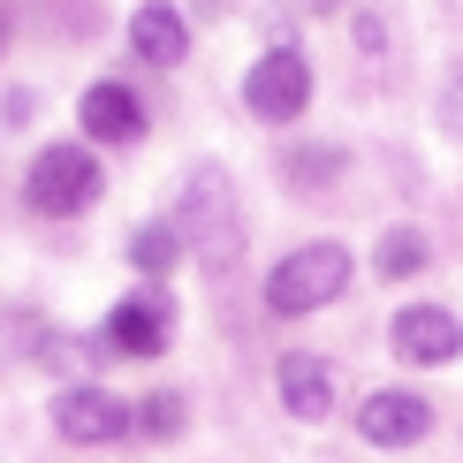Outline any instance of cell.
I'll return each instance as SVG.
<instances>
[{
  "instance_id": "1",
  "label": "cell",
  "mask_w": 463,
  "mask_h": 463,
  "mask_svg": "<svg viewBox=\"0 0 463 463\" xmlns=\"http://www.w3.org/2000/svg\"><path fill=\"white\" fill-rule=\"evenodd\" d=\"M342 288H350V250L342 243H304L266 274V312L304 319V312H319V304H335Z\"/></svg>"
},
{
  "instance_id": "2",
  "label": "cell",
  "mask_w": 463,
  "mask_h": 463,
  "mask_svg": "<svg viewBox=\"0 0 463 463\" xmlns=\"http://www.w3.org/2000/svg\"><path fill=\"white\" fill-rule=\"evenodd\" d=\"M99 160H91L84 145H46L31 160V175H24V205L31 213H46V221H69V213H84L91 198H99Z\"/></svg>"
},
{
  "instance_id": "3",
  "label": "cell",
  "mask_w": 463,
  "mask_h": 463,
  "mask_svg": "<svg viewBox=\"0 0 463 463\" xmlns=\"http://www.w3.org/2000/svg\"><path fill=\"white\" fill-rule=\"evenodd\" d=\"M183 236L205 250V266H228L236 259V243H243V228H236V198H228V175L221 167H198L183 190Z\"/></svg>"
},
{
  "instance_id": "4",
  "label": "cell",
  "mask_w": 463,
  "mask_h": 463,
  "mask_svg": "<svg viewBox=\"0 0 463 463\" xmlns=\"http://www.w3.org/2000/svg\"><path fill=\"white\" fill-rule=\"evenodd\" d=\"M243 107L259 114V122H297V114L312 107V61H304L297 46L259 53L250 76H243Z\"/></svg>"
},
{
  "instance_id": "5",
  "label": "cell",
  "mask_w": 463,
  "mask_h": 463,
  "mask_svg": "<svg viewBox=\"0 0 463 463\" xmlns=\"http://www.w3.org/2000/svg\"><path fill=\"white\" fill-rule=\"evenodd\" d=\"M53 433L76 440V449H107V440L129 433V402L107 388H61L53 395Z\"/></svg>"
},
{
  "instance_id": "6",
  "label": "cell",
  "mask_w": 463,
  "mask_h": 463,
  "mask_svg": "<svg viewBox=\"0 0 463 463\" xmlns=\"http://www.w3.org/2000/svg\"><path fill=\"white\" fill-rule=\"evenodd\" d=\"M167 326H175L167 297H160V288H137V297H122V304L107 312L99 342H107L114 357H160V350H167Z\"/></svg>"
},
{
  "instance_id": "7",
  "label": "cell",
  "mask_w": 463,
  "mask_h": 463,
  "mask_svg": "<svg viewBox=\"0 0 463 463\" xmlns=\"http://www.w3.org/2000/svg\"><path fill=\"white\" fill-rule=\"evenodd\" d=\"M357 433L373 440V449H411V440L433 433V402L411 395V388H380L357 402Z\"/></svg>"
},
{
  "instance_id": "8",
  "label": "cell",
  "mask_w": 463,
  "mask_h": 463,
  "mask_svg": "<svg viewBox=\"0 0 463 463\" xmlns=\"http://www.w3.org/2000/svg\"><path fill=\"white\" fill-rule=\"evenodd\" d=\"M395 357L402 364H456L463 357L456 312H440V304H402L395 312Z\"/></svg>"
},
{
  "instance_id": "9",
  "label": "cell",
  "mask_w": 463,
  "mask_h": 463,
  "mask_svg": "<svg viewBox=\"0 0 463 463\" xmlns=\"http://www.w3.org/2000/svg\"><path fill=\"white\" fill-rule=\"evenodd\" d=\"M274 388L288 402V418H304V426L335 411V373H326V357H312V350H288L281 373H274Z\"/></svg>"
},
{
  "instance_id": "10",
  "label": "cell",
  "mask_w": 463,
  "mask_h": 463,
  "mask_svg": "<svg viewBox=\"0 0 463 463\" xmlns=\"http://www.w3.org/2000/svg\"><path fill=\"white\" fill-rule=\"evenodd\" d=\"M84 137H99V145L145 137V107H137V91H129V84H91V91H84Z\"/></svg>"
},
{
  "instance_id": "11",
  "label": "cell",
  "mask_w": 463,
  "mask_h": 463,
  "mask_svg": "<svg viewBox=\"0 0 463 463\" xmlns=\"http://www.w3.org/2000/svg\"><path fill=\"white\" fill-rule=\"evenodd\" d=\"M129 46H137L145 61L175 69L183 53H190V31H183V15L167 8V0H137V15H129Z\"/></svg>"
},
{
  "instance_id": "12",
  "label": "cell",
  "mask_w": 463,
  "mask_h": 463,
  "mask_svg": "<svg viewBox=\"0 0 463 463\" xmlns=\"http://www.w3.org/2000/svg\"><path fill=\"white\" fill-rule=\"evenodd\" d=\"M175 250H183V228L152 221V228H137V236H129V266H137L145 281H160L167 266H175Z\"/></svg>"
},
{
  "instance_id": "13",
  "label": "cell",
  "mask_w": 463,
  "mask_h": 463,
  "mask_svg": "<svg viewBox=\"0 0 463 463\" xmlns=\"http://www.w3.org/2000/svg\"><path fill=\"white\" fill-rule=\"evenodd\" d=\"M373 266H380V281H411L418 266H426V236H418V228H388L380 250H373Z\"/></svg>"
},
{
  "instance_id": "14",
  "label": "cell",
  "mask_w": 463,
  "mask_h": 463,
  "mask_svg": "<svg viewBox=\"0 0 463 463\" xmlns=\"http://www.w3.org/2000/svg\"><path fill=\"white\" fill-rule=\"evenodd\" d=\"M129 426H137L145 440H175L183 433V395H152L145 411H129Z\"/></svg>"
},
{
  "instance_id": "15",
  "label": "cell",
  "mask_w": 463,
  "mask_h": 463,
  "mask_svg": "<svg viewBox=\"0 0 463 463\" xmlns=\"http://www.w3.org/2000/svg\"><path fill=\"white\" fill-rule=\"evenodd\" d=\"M8 24H15V0H0V53H8Z\"/></svg>"
},
{
  "instance_id": "16",
  "label": "cell",
  "mask_w": 463,
  "mask_h": 463,
  "mask_svg": "<svg viewBox=\"0 0 463 463\" xmlns=\"http://www.w3.org/2000/svg\"><path fill=\"white\" fill-rule=\"evenodd\" d=\"M304 8H319V15H326V8H335V0H304Z\"/></svg>"
},
{
  "instance_id": "17",
  "label": "cell",
  "mask_w": 463,
  "mask_h": 463,
  "mask_svg": "<svg viewBox=\"0 0 463 463\" xmlns=\"http://www.w3.org/2000/svg\"><path fill=\"white\" fill-rule=\"evenodd\" d=\"M198 8H205V15H221V0H198Z\"/></svg>"
}]
</instances>
